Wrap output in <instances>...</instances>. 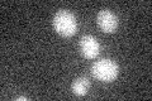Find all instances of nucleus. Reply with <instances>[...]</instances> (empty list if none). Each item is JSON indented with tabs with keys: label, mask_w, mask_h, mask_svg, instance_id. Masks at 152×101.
I'll use <instances>...</instances> for the list:
<instances>
[{
	"label": "nucleus",
	"mask_w": 152,
	"mask_h": 101,
	"mask_svg": "<svg viewBox=\"0 0 152 101\" xmlns=\"http://www.w3.org/2000/svg\"><path fill=\"white\" fill-rule=\"evenodd\" d=\"M52 24H53V29L56 31L57 34L65 38L72 37L77 32L76 17L70 10H66V9H61V10H58L55 14Z\"/></svg>",
	"instance_id": "1"
},
{
	"label": "nucleus",
	"mask_w": 152,
	"mask_h": 101,
	"mask_svg": "<svg viewBox=\"0 0 152 101\" xmlns=\"http://www.w3.org/2000/svg\"><path fill=\"white\" fill-rule=\"evenodd\" d=\"M118 73H119V67L109 58H102L91 66L93 77L102 82H112L118 77Z\"/></svg>",
	"instance_id": "2"
},
{
	"label": "nucleus",
	"mask_w": 152,
	"mask_h": 101,
	"mask_svg": "<svg viewBox=\"0 0 152 101\" xmlns=\"http://www.w3.org/2000/svg\"><path fill=\"white\" fill-rule=\"evenodd\" d=\"M96 23L104 33H114L118 29V25H119L118 17L109 9H102L98 13Z\"/></svg>",
	"instance_id": "3"
},
{
	"label": "nucleus",
	"mask_w": 152,
	"mask_h": 101,
	"mask_svg": "<svg viewBox=\"0 0 152 101\" xmlns=\"http://www.w3.org/2000/svg\"><path fill=\"white\" fill-rule=\"evenodd\" d=\"M79 48L81 54L88 60H94L100 53V44L98 39L93 36H84L79 42Z\"/></svg>",
	"instance_id": "4"
},
{
	"label": "nucleus",
	"mask_w": 152,
	"mask_h": 101,
	"mask_svg": "<svg viewBox=\"0 0 152 101\" xmlns=\"http://www.w3.org/2000/svg\"><path fill=\"white\" fill-rule=\"evenodd\" d=\"M90 87V82L86 77H77L74 80L72 85H71V90L76 96H85L88 94Z\"/></svg>",
	"instance_id": "5"
},
{
	"label": "nucleus",
	"mask_w": 152,
	"mask_h": 101,
	"mask_svg": "<svg viewBox=\"0 0 152 101\" xmlns=\"http://www.w3.org/2000/svg\"><path fill=\"white\" fill-rule=\"evenodd\" d=\"M17 100H18V101H20V100H27V97H26V96H19V97H17Z\"/></svg>",
	"instance_id": "6"
}]
</instances>
